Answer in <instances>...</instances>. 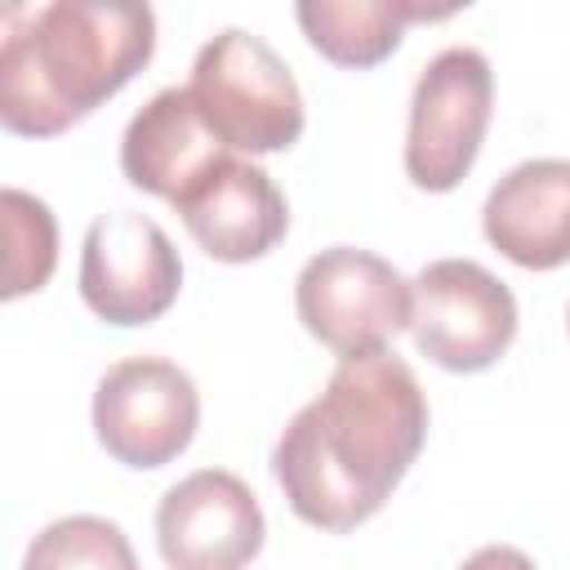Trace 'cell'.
<instances>
[{
  "instance_id": "obj_1",
  "label": "cell",
  "mask_w": 570,
  "mask_h": 570,
  "mask_svg": "<svg viewBox=\"0 0 570 570\" xmlns=\"http://www.w3.org/2000/svg\"><path fill=\"white\" fill-rule=\"evenodd\" d=\"M428 441V396L396 352L347 356L272 450L276 485L298 521L347 534L401 485Z\"/></svg>"
},
{
  "instance_id": "obj_2",
  "label": "cell",
  "mask_w": 570,
  "mask_h": 570,
  "mask_svg": "<svg viewBox=\"0 0 570 570\" xmlns=\"http://www.w3.org/2000/svg\"><path fill=\"white\" fill-rule=\"evenodd\" d=\"M151 53L147 4H13L0 18V120L9 134L53 138L120 94Z\"/></svg>"
},
{
  "instance_id": "obj_3",
  "label": "cell",
  "mask_w": 570,
  "mask_h": 570,
  "mask_svg": "<svg viewBox=\"0 0 570 570\" xmlns=\"http://www.w3.org/2000/svg\"><path fill=\"white\" fill-rule=\"evenodd\" d=\"M187 94L227 151H285L303 134V94L285 58L254 31L227 27L200 45Z\"/></svg>"
},
{
  "instance_id": "obj_4",
  "label": "cell",
  "mask_w": 570,
  "mask_h": 570,
  "mask_svg": "<svg viewBox=\"0 0 570 570\" xmlns=\"http://www.w3.org/2000/svg\"><path fill=\"white\" fill-rule=\"evenodd\" d=\"M294 307L303 330L343 361L374 356L387 352L401 330H410L414 285L387 258L334 245L303 263L294 281Z\"/></svg>"
},
{
  "instance_id": "obj_5",
  "label": "cell",
  "mask_w": 570,
  "mask_h": 570,
  "mask_svg": "<svg viewBox=\"0 0 570 570\" xmlns=\"http://www.w3.org/2000/svg\"><path fill=\"white\" fill-rule=\"evenodd\" d=\"M494 111V71L468 45L441 49L414 80L405 174L423 191H454L485 142Z\"/></svg>"
},
{
  "instance_id": "obj_6",
  "label": "cell",
  "mask_w": 570,
  "mask_h": 570,
  "mask_svg": "<svg viewBox=\"0 0 570 570\" xmlns=\"http://www.w3.org/2000/svg\"><path fill=\"white\" fill-rule=\"evenodd\" d=\"M414 347L454 374L490 370L517 338L512 289L472 258H436L414 281Z\"/></svg>"
},
{
  "instance_id": "obj_7",
  "label": "cell",
  "mask_w": 570,
  "mask_h": 570,
  "mask_svg": "<svg viewBox=\"0 0 570 570\" xmlns=\"http://www.w3.org/2000/svg\"><path fill=\"white\" fill-rule=\"evenodd\" d=\"M200 423V392L187 370L160 356L116 361L94 392L98 445L125 468H165Z\"/></svg>"
},
{
  "instance_id": "obj_8",
  "label": "cell",
  "mask_w": 570,
  "mask_h": 570,
  "mask_svg": "<svg viewBox=\"0 0 570 570\" xmlns=\"http://www.w3.org/2000/svg\"><path fill=\"white\" fill-rule=\"evenodd\" d=\"M183 263L160 223L134 209L98 214L80 245V298L107 325H151L174 307Z\"/></svg>"
},
{
  "instance_id": "obj_9",
  "label": "cell",
  "mask_w": 570,
  "mask_h": 570,
  "mask_svg": "<svg viewBox=\"0 0 570 570\" xmlns=\"http://www.w3.org/2000/svg\"><path fill=\"white\" fill-rule=\"evenodd\" d=\"M263 508L227 468H200L165 490L156 548L169 570H245L263 552Z\"/></svg>"
},
{
  "instance_id": "obj_10",
  "label": "cell",
  "mask_w": 570,
  "mask_h": 570,
  "mask_svg": "<svg viewBox=\"0 0 570 570\" xmlns=\"http://www.w3.org/2000/svg\"><path fill=\"white\" fill-rule=\"evenodd\" d=\"M174 209L191 240L218 263H254L276 249L289 227V205L272 174L240 156L223 160Z\"/></svg>"
},
{
  "instance_id": "obj_11",
  "label": "cell",
  "mask_w": 570,
  "mask_h": 570,
  "mask_svg": "<svg viewBox=\"0 0 570 570\" xmlns=\"http://www.w3.org/2000/svg\"><path fill=\"white\" fill-rule=\"evenodd\" d=\"M232 156L236 151H227L214 138V129L200 120L187 85L160 89L151 102H142L134 111V120L125 125V138H120L125 178L138 191L160 196L169 205H178L191 187H200Z\"/></svg>"
},
{
  "instance_id": "obj_12",
  "label": "cell",
  "mask_w": 570,
  "mask_h": 570,
  "mask_svg": "<svg viewBox=\"0 0 570 570\" xmlns=\"http://www.w3.org/2000/svg\"><path fill=\"white\" fill-rule=\"evenodd\" d=\"M481 227L517 267L552 272L570 263V160L539 156L508 169L485 196Z\"/></svg>"
},
{
  "instance_id": "obj_13",
  "label": "cell",
  "mask_w": 570,
  "mask_h": 570,
  "mask_svg": "<svg viewBox=\"0 0 570 570\" xmlns=\"http://www.w3.org/2000/svg\"><path fill=\"white\" fill-rule=\"evenodd\" d=\"M454 9H428L410 0H303L294 9L307 45L338 67H379L396 45L405 22H436Z\"/></svg>"
},
{
  "instance_id": "obj_14",
  "label": "cell",
  "mask_w": 570,
  "mask_h": 570,
  "mask_svg": "<svg viewBox=\"0 0 570 570\" xmlns=\"http://www.w3.org/2000/svg\"><path fill=\"white\" fill-rule=\"evenodd\" d=\"M22 570H142V566L116 521L80 512L49 521L31 539Z\"/></svg>"
},
{
  "instance_id": "obj_15",
  "label": "cell",
  "mask_w": 570,
  "mask_h": 570,
  "mask_svg": "<svg viewBox=\"0 0 570 570\" xmlns=\"http://www.w3.org/2000/svg\"><path fill=\"white\" fill-rule=\"evenodd\" d=\"M4 236H9V267H4V298H22L53 276L58 263V223L45 200L4 187Z\"/></svg>"
},
{
  "instance_id": "obj_16",
  "label": "cell",
  "mask_w": 570,
  "mask_h": 570,
  "mask_svg": "<svg viewBox=\"0 0 570 570\" xmlns=\"http://www.w3.org/2000/svg\"><path fill=\"white\" fill-rule=\"evenodd\" d=\"M459 570H534V561L521 552V548H508V543H485L476 548Z\"/></svg>"
},
{
  "instance_id": "obj_17",
  "label": "cell",
  "mask_w": 570,
  "mask_h": 570,
  "mask_svg": "<svg viewBox=\"0 0 570 570\" xmlns=\"http://www.w3.org/2000/svg\"><path fill=\"white\" fill-rule=\"evenodd\" d=\"M566 321H570V312H566Z\"/></svg>"
}]
</instances>
